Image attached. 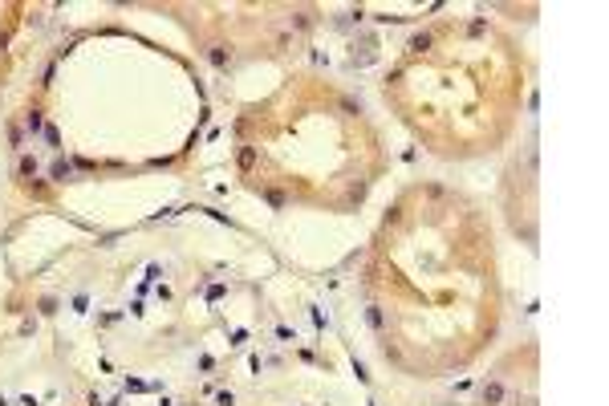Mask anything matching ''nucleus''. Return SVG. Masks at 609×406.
<instances>
[{
	"label": "nucleus",
	"instance_id": "1",
	"mask_svg": "<svg viewBox=\"0 0 609 406\" xmlns=\"http://www.w3.org/2000/svg\"><path fill=\"white\" fill-rule=\"evenodd\" d=\"M499 398H503V386H499V382H492V386L484 390V402H499Z\"/></svg>",
	"mask_w": 609,
	"mask_h": 406
},
{
	"label": "nucleus",
	"instance_id": "2",
	"mask_svg": "<svg viewBox=\"0 0 609 406\" xmlns=\"http://www.w3.org/2000/svg\"><path fill=\"white\" fill-rule=\"evenodd\" d=\"M252 163H256V151L244 146V151H240V167H252Z\"/></svg>",
	"mask_w": 609,
	"mask_h": 406
},
{
	"label": "nucleus",
	"instance_id": "3",
	"mask_svg": "<svg viewBox=\"0 0 609 406\" xmlns=\"http://www.w3.org/2000/svg\"><path fill=\"white\" fill-rule=\"evenodd\" d=\"M207 57L216 61V65H227V53H223V49H212V53H207Z\"/></svg>",
	"mask_w": 609,
	"mask_h": 406
}]
</instances>
